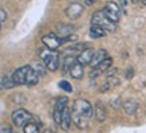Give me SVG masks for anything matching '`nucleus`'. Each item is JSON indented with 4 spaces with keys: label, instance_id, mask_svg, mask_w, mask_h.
I'll return each mask as SVG.
<instances>
[{
    "label": "nucleus",
    "instance_id": "nucleus-1",
    "mask_svg": "<svg viewBox=\"0 0 146 133\" xmlns=\"http://www.w3.org/2000/svg\"><path fill=\"white\" fill-rule=\"evenodd\" d=\"M93 116V106L87 100L78 98L72 102L71 106V120L75 122L79 129H84L89 125V121Z\"/></svg>",
    "mask_w": 146,
    "mask_h": 133
},
{
    "label": "nucleus",
    "instance_id": "nucleus-2",
    "mask_svg": "<svg viewBox=\"0 0 146 133\" xmlns=\"http://www.w3.org/2000/svg\"><path fill=\"white\" fill-rule=\"evenodd\" d=\"M39 57L40 59L44 62L47 70L50 71H56L58 67H59V54L56 51H52V50H48L47 47L44 49H39Z\"/></svg>",
    "mask_w": 146,
    "mask_h": 133
},
{
    "label": "nucleus",
    "instance_id": "nucleus-3",
    "mask_svg": "<svg viewBox=\"0 0 146 133\" xmlns=\"http://www.w3.org/2000/svg\"><path fill=\"white\" fill-rule=\"evenodd\" d=\"M91 24H93V26L103 27L107 31H114L115 30V26H114L115 23L110 22V20L105 16L103 11H97V12L93 13V16H91Z\"/></svg>",
    "mask_w": 146,
    "mask_h": 133
},
{
    "label": "nucleus",
    "instance_id": "nucleus-4",
    "mask_svg": "<svg viewBox=\"0 0 146 133\" xmlns=\"http://www.w3.org/2000/svg\"><path fill=\"white\" fill-rule=\"evenodd\" d=\"M103 13L110 22L113 23H118L119 22V16H121V8L118 7L117 3L114 1H109L106 3L105 8H103Z\"/></svg>",
    "mask_w": 146,
    "mask_h": 133
},
{
    "label": "nucleus",
    "instance_id": "nucleus-5",
    "mask_svg": "<svg viewBox=\"0 0 146 133\" xmlns=\"http://www.w3.org/2000/svg\"><path fill=\"white\" fill-rule=\"evenodd\" d=\"M32 120H34V117L26 109H18V110H15L12 113V121L16 126H23L28 121H32Z\"/></svg>",
    "mask_w": 146,
    "mask_h": 133
},
{
    "label": "nucleus",
    "instance_id": "nucleus-6",
    "mask_svg": "<svg viewBox=\"0 0 146 133\" xmlns=\"http://www.w3.org/2000/svg\"><path fill=\"white\" fill-rule=\"evenodd\" d=\"M42 42H43V44H44L47 49H48V50H52V51L58 50V49H59V46L62 44V42H60V38H59L58 35H55L54 32H50V34L44 35L43 38H42Z\"/></svg>",
    "mask_w": 146,
    "mask_h": 133
},
{
    "label": "nucleus",
    "instance_id": "nucleus-7",
    "mask_svg": "<svg viewBox=\"0 0 146 133\" xmlns=\"http://www.w3.org/2000/svg\"><path fill=\"white\" fill-rule=\"evenodd\" d=\"M68 104V98L67 97H59L55 102V108H54V120L58 125L60 124V117H62L63 109L67 106Z\"/></svg>",
    "mask_w": 146,
    "mask_h": 133
},
{
    "label": "nucleus",
    "instance_id": "nucleus-8",
    "mask_svg": "<svg viewBox=\"0 0 146 133\" xmlns=\"http://www.w3.org/2000/svg\"><path fill=\"white\" fill-rule=\"evenodd\" d=\"M111 63H113V59L107 57L106 59H103L101 63H98L97 66L93 67V70L90 71V78H95V77L101 76L102 73H105L107 69H110Z\"/></svg>",
    "mask_w": 146,
    "mask_h": 133
},
{
    "label": "nucleus",
    "instance_id": "nucleus-9",
    "mask_svg": "<svg viewBox=\"0 0 146 133\" xmlns=\"http://www.w3.org/2000/svg\"><path fill=\"white\" fill-rule=\"evenodd\" d=\"M93 55H94V50L87 47V49H84L83 51H80V54L76 57V62H79L82 66H87V65L91 63Z\"/></svg>",
    "mask_w": 146,
    "mask_h": 133
},
{
    "label": "nucleus",
    "instance_id": "nucleus-10",
    "mask_svg": "<svg viewBox=\"0 0 146 133\" xmlns=\"http://www.w3.org/2000/svg\"><path fill=\"white\" fill-rule=\"evenodd\" d=\"M93 116L95 117V120L98 122H103L107 117V110H106V108H105V105L101 104V102H97L95 106L93 108Z\"/></svg>",
    "mask_w": 146,
    "mask_h": 133
},
{
    "label": "nucleus",
    "instance_id": "nucleus-11",
    "mask_svg": "<svg viewBox=\"0 0 146 133\" xmlns=\"http://www.w3.org/2000/svg\"><path fill=\"white\" fill-rule=\"evenodd\" d=\"M82 12H83V5L79 3H71L66 8V15L70 19H78Z\"/></svg>",
    "mask_w": 146,
    "mask_h": 133
},
{
    "label": "nucleus",
    "instance_id": "nucleus-12",
    "mask_svg": "<svg viewBox=\"0 0 146 133\" xmlns=\"http://www.w3.org/2000/svg\"><path fill=\"white\" fill-rule=\"evenodd\" d=\"M27 70H28V66H23V67H19L18 70L13 71L12 77V81L15 85H24L26 82V76H27Z\"/></svg>",
    "mask_w": 146,
    "mask_h": 133
},
{
    "label": "nucleus",
    "instance_id": "nucleus-13",
    "mask_svg": "<svg viewBox=\"0 0 146 133\" xmlns=\"http://www.w3.org/2000/svg\"><path fill=\"white\" fill-rule=\"evenodd\" d=\"M71 110L68 109V108H64L62 112V117H60V126H62V129H64V130H68L71 126Z\"/></svg>",
    "mask_w": 146,
    "mask_h": 133
},
{
    "label": "nucleus",
    "instance_id": "nucleus-14",
    "mask_svg": "<svg viewBox=\"0 0 146 133\" xmlns=\"http://www.w3.org/2000/svg\"><path fill=\"white\" fill-rule=\"evenodd\" d=\"M74 26L68 24V23H59L56 26V34L59 35V38H64V36L72 34Z\"/></svg>",
    "mask_w": 146,
    "mask_h": 133
},
{
    "label": "nucleus",
    "instance_id": "nucleus-15",
    "mask_svg": "<svg viewBox=\"0 0 146 133\" xmlns=\"http://www.w3.org/2000/svg\"><path fill=\"white\" fill-rule=\"evenodd\" d=\"M68 73H70V76L72 77L74 80H80V78L83 77V66H82L79 62H76V59H75V62L72 63V66H71Z\"/></svg>",
    "mask_w": 146,
    "mask_h": 133
},
{
    "label": "nucleus",
    "instance_id": "nucleus-16",
    "mask_svg": "<svg viewBox=\"0 0 146 133\" xmlns=\"http://www.w3.org/2000/svg\"><path fill=\"white\" fill-rule=\"evenodd\" d=\"M107 58V51L105 49H101L98 50V51H94V55H93V59H91V66H97L98 63H101L103 59H106Z\"/></svg>",
    "mask_w": 146,
    "mask_h": 133
},
{
    "label": "nucleus",
    "instance_id": "nucleus-17",
    "mask_svg": "<svg viewBox=\"0 0 146 133\" xmlns=\"http://www.w3.org/2000/svg\"><path fill=\"white\" fill-rule=\"evenodd\" d=\"M39 81V76L36 74L35 71L31 69V66H28V70H27V76H26V82L24 85H28V86H34V85L38 84Z\"/></svg>",
    "mask_w": 146,
    "mask_h": 133
},
{
    "label": "nucleus",
    "instance_id": "nucleus-18",
    "mask_svg": "<svg viewBox=\"0 0 146 133\" xmlns=\"http://www.w3.org/2000/svg\"><path fill=\"white\" fill-rule=\"evenodd\" d=\"M122 106H123L125 112L127 114H135L138 110V102L134 101V100H127L122 104Z\"/></svg>",
    "mask_w": 146,
    "mask_h": 133
},
{
    "label": "nucleus",
    "instance_id": "nucleus-19",
    "mask_svg": "<svg viewBox=\"0 0 146 133\" xmlns=\"http://www.w3.org/2000/svg\"><path fill=\"white\" fill-rule=\"evenodd\" d=\"M30 66H31V69L35 71L39 77L40 76H46L47 67H46V65H44V62H43V61H34Z\"/></svg>",
    "mask_w": 146,
    "mask_h": 133
},
{
    "label": "nucleus",
    "instance_id": "nucleus-20",
    "mask_svg": "<svg viewBox=\"0 0 146 133\" xmlns=\"http://www.w3.org/2000/svg\"><path fill=\"white\" fill-rule=\"evenodd\" d=\"M107 31L103 28V27H99V26H91L90 28V36L93 39H99V38H103L106 36Z\"/></svg>",
    "mask_w": 146,
    "mask_h": 133
},
{
    "label": "nucleus",
    "instance_id": "nucleus-21",
    "mask_svg": "<svg viewBox=\"0 0 146 133\" xmlns=\"http://www.w3.org/2000/svg\"><path fill=\"white\" fill-rule=\"evenodd\" d=\"M39 125L34 122V121H28L27 124L23 125V132L24 133H39Z\"/></svg>",
    "mask_w": 146,
    "mask_h": 133
},
{
    "label": "nucleus",
    "instance_id": "nucleus-22",
    "mask_svg": "<svg viewBox=\"0 0 146 133\" xmlns=\"http://www.w3.org/2000/svg\"><path fill=\"white\" fill-rule=\"evenodd\" d=\"M15 86L11 76H1L0 77V89H11Z\"/></svg>",
    "mask_w": 146,
    "mask_h": 133
},
{
    "label": "nucleus",
    "instance_id": "nucleus-23",
    "mask_svg": "<svg viewBox=\"0 0 146 133\" xmlns=\"http://www.w3.org/2000/svg\"><path fill=\"white\" fill-rule=\"evenodd\" d=\"M75 59L76 58L72 57V55H66V57H64V59H63V69H62L64 74H67V73L70 71L72 63L75 62Z\"/></svg>",
    "mask_w": 146,
    "mask_h": 133
},
{
    "label": "nucleus",
    "instance_id": "nucleus-24",
    "mask_svg": "<svg viewBox=\"0 0 146 133\" xmlns=\"http://www.w3.org/2000/svg\"><path fill=\"white\" fill-rule=\"evenodd\" d=\"M84 49H87V44L86 43H75L72 44L68 50H66V51H83Z\"/></svg>",
    "mask_w": 146,
    "mask_h": 133
},
{
    "label": "nucleus",
    "instance_id": "nucleus-25",
    "mask_svg": "<svg viewBox=\"0 0 146 133\" xmlns=\"http://www.w3.org/2000/svg\"><path fill=\"white\" fill-rule=\"evenodd\" d=\"M78 40V36L74 35V34H70V35L64 36V38H60V42L63 43H71V42H76Z\"/></svg>",
    "mask_w": 146,
    "mask_h": 133
},
{
    "label": "nucleus",
    "instance_id": "nucleus-26",
    "mask_svg": "<svg viewBox=\"0 0 146 133\" xmlns=\"http://www.w3.org/2000/svg\"><path fill=\"white\" fill-rule=\"evenodd\" d=\"M59 88L63 89V90H66L67 93H71L72 92V88H71V85L67 82V81H60L59 82Z\"/></svg>",
    "mask_w": 146,
    "mask_h": 133
},
{
    "label": "nucleus",
    "instance_id": "nucleus-27",
    "mask_svg": "<svg viewBox=\"0 0 146 133\" xmlns=\"http://www.w3.org/2000/svg\"><path fill=\"white\" fill-rule=\"evenodd\" d=\"M7 20V12L3 8H0V23H3Z\"/></svg>",
    "mask_w": 146,
    "mask_h": 133
},
{
    "label": "nucleus",
    "instance_id": "nucleus-28",
    "mask_svg": "<svg viewBox=\"0 0 146 133\" xmlns=\"http://www.w3.org/2000/svg\"><path fill=\"white\" fill-rule=\"evenodd\" d=\"M0 133H12V130L7 125H0Z\"/></svg>",
    "mask_w": 146,
    "mask_h": 133
},
{
    "label": "nucleus",
    "instance_id": "nucleus-29",
    "mask_svg": "<svg viewBox=\"0 0 146 133\" xmlns=\"http://www.w3.org/2000/svg\"><path fill=\"white\" fill-rule=\"evenodd\" d=\"M107 84H109V86H117V85L119 84V80H118V78H115V76H114V78H113V80H109V82H107Z\"/></svg>",
    "mask_w": 146,
    "mask_h": 133
},
{
    "label": "nucleus",
    "instance_id": "nucleus-30",
    "mask_svg": "<svg viewBox=\"0 0 146 133\" xmlns=\"http://www.w3.org/2000/svg\"><path fill=\"white\" fill-rule=\"evenodd\" d=\"M107 77H109V78H110V77H114L115 74H117V69H107Z\"/></svg>",
    "mask_w": 146,
    "mask_h": 133
},
{
    "label": "nucleus",
    "instance_id": "nucleus-31",
    "mask_svg": "<svg viewBox=\"0 0 146 133\" xmlns=\"http://www.w3.org/2000/svg\"><path fill=\"white\" fill-rule=\"evenodd\" d=\"M133 69H127V71H126V78H127V80H130V78H131V77H133Z\"/></svg>",
    "mask_w": 146,
    "mask_h": 133
},
{
    "label": "nucleus",
    "instance_id": "nucleus-32",
    "mask_svg": "<svg viewBox=\"0 0 146 133\" xmlns=\"http://www.w3.org/2000/svg\"><path fill=\"white\" fill-rule=\"evenodd\" d=\"M95 3V0H86V4L87 5H91V4H94Z\"/></svg>",
    "mask_w": 146,
    "mask_h": 133
},
{
    "label": "nucleus",
    "instance_id": "nucleus-33",
    "mask_svg": "<svg viewBox=\"0 0 146 133\" xmlns=\"http://www.w3.org/2000/svg\"><path fill=\"white\" fill-rule=\"evenodd\" d=\"M142 4H143V5H146V0H142Z\"/></svg>",
    "mask_w": 146,
    "mask_h": 133
},
{
    "label": "nucleus",
    "instance_id": "nucleus-34",
    "mask_svg": "<svg viewBox=\"0 0 146 133\" xmlns=\"http://www.w3.org/2000/svg\"><path fill=\"white\" fill-rule=\"evenodd\" d=\"M131 1H133V3H137V1H139V0H131Z\"/></svg>",
    "mask_w": 146,
    "mask_h": 133
},
{
    "label": "nucleus",
    "instance_id": "nucleus-35",
    "mask_svg": "<svg viewBox=\"0 0 146 133\" xmlns=\"http://www.w3.org/2000/svg\"><path fill=\"white\" fill-rule=\"evenodd\" d=\"M0 30H1V23H0Z\"/></svg>",
    "mask_w": 146,
    "mask_h": 133
}]
</instances>
